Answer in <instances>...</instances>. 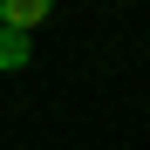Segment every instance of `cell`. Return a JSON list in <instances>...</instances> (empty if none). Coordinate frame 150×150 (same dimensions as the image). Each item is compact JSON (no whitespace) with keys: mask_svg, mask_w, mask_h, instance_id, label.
<instances>
[{"mask_svg":"<svg viewBox=\"0 0 150 150\" xmlns=\"http://www.w3.org/2000/svg\"><path fill=\"white\" fill-rule=\"evenodd\" d=\"M48 21V0H0V28H14V34H28Z\"/></svg>","mask_w":150,"mask_h":150,"instance_id":"6da1fadb","label":"cell"},{"mask_svg":"<svg viewBox=\"0 0 150 150\" xmlns=\"http://www.w3.org/2000/svg\"><path fill=\"white\" fill-rule=\"evenodd\" d=\"M28 62H34V48H28V34L0 28V68H28Z\"/></svg>","mask_w":150,"mask_h":150,"instance_id":"7a4b0ae2","label":"cell"}]
</instances>
